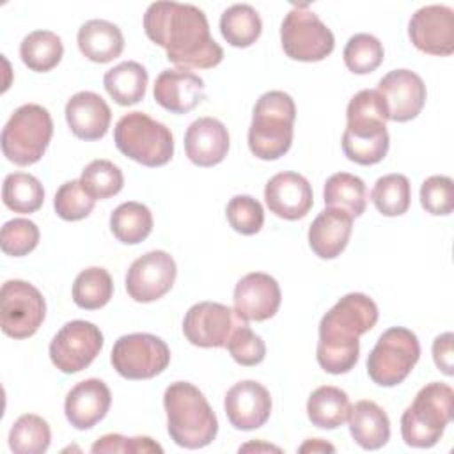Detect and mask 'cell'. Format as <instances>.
Instances as JSON below:
<instances>
[{
    "label": "cell",
    "mask_w": 454,
    "mask_h": 454,
    "mask_svg": "<svg viewBox=\"0 0 454 454\" xmlns=\"http://www.w3.org/2000/svg\"><path fill=\"white\" fill-rule=\"evenodd\" d=\"M144 30L181 69H209L223 59L222 46L211 37L206 14L192 4L153 2L144 14Z\"/></svg>",
    "instance_id": "obj_1"
},
{
    "label": "cell",
    "mask_w": 454,
    "mask_h": 454,
    "mask_svg": "<svg viewBox=\"0 0 454 454\" xmlns=\"http://www.w3.org/2000/svg\"><path fill=\"white\" fill-rule=\"evenodd\" d=\"M378 316V307L367 294L342 296L319 323L316 358L321 369L330 374L349 372L358 362V337L376 325Z\"/></svg>",
    "instance_id": "obj_2"
},
{
    "label": "cell",
    "mask_w": 454,
    "mask_h": 454,
    "mask_svg": "<svg viewBox=\"0 0 454 454\" xmlns=\"http://www.w3.org/2000/svg\"><path fill=\"white\" fill-rule=\"evenodd\" d=\"M346 121L342 151L348 160L358 165L380 163L388 153L390 137L387 117L374 89H364L349 99Z\"/></svg>",
    "instance_id": "obj_3"
},
{
    "label": "cell",
    "mask_w": 454,
    "mask_h": 454,
    "mask_svg": "<svg viewBox=\"0 0 454 454\" xmlns=\"http://www.w3.org/2000/svg\"><path fill=\"white\" fill-rule=\"evenodd\" d=\"M167 431L184 449L209 445L218 433V420L204 394L188 381H174L163 394Z\"/></svg>",
    "instance_id": "obj_4"
},
{
    "label": "cell",
    "mask_w": 454,
    "mask_h": 454,
    "mask_svg": "<svg viewBox=\"0 0 454 454\" xmlns=\"http://www.w3.org/2000/svg\"><path fill=\"white\" fill-rule=\"evenodd\" d=\"M296 106L284 90L264 92L254 105L248 129V147L259 160H277L293 144V124Z\"/></svg>",
    "instance_id": "obj_5"
},
{
    "label": "cell",
    "mask_w": 454,
    "mask_h": 454,
    "mask_svg": "<svg viewBox=\"0 0 454 454\" xmlns=\"http://www.w3.org/2000/svg\"><path fill=\"white\" fill-rule=\"evenodd\" d=\"M454 390L442 381L424 385L413 403L403 411L401 434L406 445L429 449L438 443L452 419Z\"/></svg>",
    "instance_id": "obj_6"
},
{
    "label": "cell",
    "mask_w": 454,
    "mask_h": 454,
    "mask_svg": "<svg viewBox=\"0 0 454 454\" xmlns=\"http://www.w3.org/2000/svg\"><path fill=\"white\" fill-rule=\"evenodd\" d=\"M114 142L124 156L145 167H161L174 156L170 129L144 112L122 115L115 124Z\"/></svg>",
    "instance_id": "obj_7"
},
{
    "label": "cell",
    "mask_w": 454,
    "mask_h": 454,
    "mask_svg": "<svg viewBox=\"0 0 454 454\" xmlns=\"http://www.w3.org/2000/svg\"><path fill=\"white\" fill-rule=\"evenodd\" d=\"M51 135L53 121L50 112L35 103L21 105L2 129V153L9 161L20 167L37 163Z\"/></svg>",
    "instance_id": "obj_8"
},
{
    "label": "cell",
    "mask_w": 454,
    "mask_h": 454,
    "mask_svg": "<svg viewBox=\"0 0 454 454\" xmlns=\"http://www.w3.org/2000/svg\"><path fill=\"white\" fill-rule=\"evenodd\" d=\"M420 356L417 335L404 326L385 330L367 356V374L380 387H395L406 380Z\"/></svg>",
    "instance_id": "obj_9"
},
{
    "label": "cell",
    "mask_w": 454,
    "mask_h": 454,
    "mask_svg": "<svg viewBox=\"0 0 454 454\" xmlns=\"http://www.w3.org/2000/svg\"><path fill=\"white\" fill-rule=\"evenodd\" d=\"M280 43L286 55L300 62H317L333 51L332 30L309 9L307 4L294 5L280 25Z\"/></svg>",
    "instance_id": "obj_10"
},
{
    "label": "cell",
    "mask_w": 454,
    "mask_h": 454,
    "mask_svg": "<svg viewBox=\"0 0 454 454\" xmlns=\"http://www.w3.org/2000/svg\"><path fill=\"white\" fill-rule=\"evenodd\" d=\"M110 362L126 380H151L168 367L170 349L153 333H128L115 340Z\"/></svg>",
    "instance_id": "obj_11"
},
{
    "label": "cell",
    "mask_w": 454,
    "mask_h": 454,
    "mask_svg": "<svg viewBox=\"0 0 454 454\" xmlns=\"http://www.w3.org/2000/svg\"><path fill=\"white\" fill-rule=\"evenodd\" d=\"M46 316V301L37 287L25 280H7L0 291V326L12 339L34 335Z\"/></svg>",
    "instance_id": "obj_12"
},
{
    "label": "cell",
    "mask_w": 454,
    "mask_h": 454,
    "mask_svg": "<svg viewBox=\"0 0 454 454\" xmlns=\"http://www.w3.org/2000/svg\"><path fill=\"white\" fill-rule=\"evenodd\" d=\"M103 348L101 330L83 319L66 323L50 342V358L53 365L66 372H80L89 367Z\"/></svg>",
    "instance_id": "obj_13"
},
{
    "label": "cell",
    "mask_w": 454,
    "mask_h": 454,
    "mask_svg": "<svg viewBox=\"0 0 454 454\" xmlns=\"http://www.w3.org/2000/svg\"><path fill=\"white\" fill-rule=\"evenodd\" d=\"M243 321L234 309L216 301H199L188 309L183 319L186 340L199 348H223L232 332Z\"/></svg>",
    "instance_id": "obj_14"
},
{
    "label": "cell",
    "mask_w": 454,
    "mask_h": 454,
    "mask_svg": "<svg viewBox=\"0 0 454 454\" xmlns=\"http://www.w3.org/2000/svg\"><path fill=\"white\" fill-rule=\"evenodd\" d=\"M387 121L406 122L415 119L426 103V85L422 78L410 69L388 71L374 89Z\"/></svg>",
    "instance_id": "obj_15"
},
{
    "label": "cell",
    "mask_w": 454,
    "mask_h": 454,
    "mask_svg": "<svg viewBox=\"0 0 454 454\" xmlns=\"http://www.w3.org/2000/svg\"><path fill=\"white\" fill-rule=\"evenodd\" d=\"M177 275L172 255L165 250H153L135 259L126 273V291L140 303H149L167 294Z\"/></svg>",
    "instance_id": "obj_16"
},
{
    "label": "cell",
    "mask_w": 454,
    "mask_h": 454,
    "mask_svg": "<svg viewBox=\"0 0 454 454\" xmlns=\"http://www.w3.org/2000/svg\"><path fill=\"white\" fill-rule=\"evenodd\" d=\"M413 46L429 55H450L454 51V11L447 5H424L408 23Z\"/></svg>",
    "instance_id": "obj_17"
},
{
    "label": "cell",
    "mask_w": 454,
    "mask_h": 454,
    "mask_svg": "<svg viewBox=\"0 0 454 454\" xmlns=\"http://www.w3.org/2000/svg\"><path fill=\"white\" fill-rule=\"evenodd\" d=\"M280 300L278 282L262 271L245 275L234 287V310L243 321H266L273 317Z\"/></svg>",
    "instance_id": "obj_18"
},
{
    "label": "cell",
    "mask_w": 454,
    "mask_h": 454,
    "mask_svg": "<svg viewBox=\"0 0 454 454\" xmlns=\"http://www.w3.org/2000/svg\"><path fill=\"white\" fill-rule=\"evenodd\" d=\"M223 408L232 427L252 431L268 422L271 415V395L259 381L245 380L227 390Z\"/></svg>",
    "instance_id": "obj_19"
},
{
    "label": "cell",
    "mask_w": 454,
    "mask_h": 454,
    "mask_svg": "<svg viewBox=\"0 0 454 454\" xmlns=\"http://www.w3.org/2000/svg\"><path fill=\"white\" fill-rule=\"evenodd\" d=\"M264 200L273 215L284 220L303 218L312 204V186L298 172H278L264 186Z\"/></svg>",
    "instance_id": "obj_20"
},
{
    "label": "cell",
    "mask_w": 454,
    "mask_h": 454,
    "mask_svg": "<svg viewBox=\"0 0 454 454\" xmlns=\"http://www.w3.org/2000/svg\"><path fill=\"white\" fill-rule=\"evenodd\" d=\"M112 404V394L105 381L89 378L76 383L66 395L64 413L76 429H90L105 419Z\"/></svg>",
    "instance_id": "obj_21"
},
{
    "label": "cell",
    "mask_w": 454,
    "mask_h": 454,
    "mask_svg": "<svg viewBox=\"0 0 454 454\" xmlns=\"http://www.w3.org/2000/svg\"><path fill=\"white\" fill-rule=\"evenodd\" d=\"M229 144L227 128L215 117L195 119L184 133L186 156L199 167H213L223 161L229 153Z\"/></svg>",
    "instance_id": "obj_22"
},
{
    "label": "cell",
    "mask_w": 454,
    "mask_h": 454,
    "mask_svg": "<svg viewBox=\"0 0 454 454\" xmlns=\"http://www.w3.org/2000/svg\"><path fill=\"white\" fill-rule=\"evenodd\" d=\"M204 87V80L188 69H163L154 82V99L172 114H186L206 98Z\"/></svg>",
    "instance_id": "obj_23"
},
{
    "label": "cell",
    "mask_w": 454,
    "mask_h": 454,
    "mask_svg": "<svg viewBox=\"0 0 454 454\" xmlns=\"http://www.w3.org/2000/svg\"><path fill=\"white\" fill-rule=\"evenodd\" d=\"M110 106L92 90H80L66 103L67 126L71 133L82 140L103 138L110 128Z\"/></svg>",
    "instance_id": "obj_24"
},
{
    "label": "cell",
    "mask_w": 454,
    "mask_h": 454,
    "mask_svg": "<svg viewBox=\"0 0 454 454\" xmlns=\"http://www.w3.org/2000/svg\"><path fill=\"white\" fill-rule=\"evenodd\" d=\"M353 229V218L340 211L323 209L309 227V245L321 259H335L346 248Z\"/></svg>",
    "instance_id": "obj_25"
},
{
    "label": "cell",
    "mask_w": 454,
    "mask_h": 454,
    "mask_svg": "<svg viewBox=\"0 0 454 454\" xmlns=\"http://www.w3.org/2000/svg\"><path fill=\"white\" fill-rule=\"evenodd\" d=\"M76 43L83 57L92 62L106 64L117 59L124 50L121 28L106 20H89L78 28Z\"/></svg>",
    "instance_id": "obj_26"
},
{
    "label": "cell",
    "mask_w": 454,
    "mask_h": 454,
    "mask_svg": "<svg viewBox=\"0 0 454 454\" xmlns=\"http://www.w3.org/2000/svg\"><path fill=\"white\" fill-rule=\"evenodd\" d=\"M348 424L353 440L365 450H376L390 438V420L374 401L355 403L349 410Z\"/></svg>",
    "instance_id": "obj_27"
},
{
    "label": "cell",
    "mask_w": 454,
    "mask_h": 454,
    "mask_svg": "<svg viewBox=\"0 0 454 454\" xmlns=\"http://www.w3.org/2000/svg\"><path fill=\"white\" fill-rule=\"evenodd\" d=\"M147 71L135 60H126L108 69L103 85L108 96L121 106H129L144 99L147 89Z\"/></svg>",
    "instance_id": "obj_28"
},
{
    "label": "cell",
    "mask_w": 454,
    "mask_h": 454,
    "mask_svg": "<svg viewBox=\"0 0 454 454\" xmlns=\"http://www.w3.org/2000/svg\"><path fill=\"white\" fill-rule=\"evenodd\" d=\"M351 410L349 397L344 390L332 385L317 387L307 401V415L312 426L335 429L348 420Z\"/></svg>",
    "instance_id": "obj_29"
},
{
    "label": "cell",
    "mask_w": 454,
    "mask_h": 454,
    "mask_svg": "<svg viewBox=\"0 0 454 454\" xmlns=\"http://www.w3.org/2000/svg\"><path fill=\"white\" fill-rule=\"evenodd\" d=\"M323 199L326 207L340 209L351 218H356L365 211L367 188L358 176L349 172H337L326 179Z\"/></svg>",
    "instance_id": "obj_30"
},
{
    "label": "cell",
    "mask_w": 454,
    "mask_h": 454,
    "mask_svg": "<svg viewBox=\"0 0 454 454\" xmlns=\"http://www.w3.org/2000/svg\"><path fill=\"white\" fill-rule=\"evenodd\" d=\"M220 32L231 46L247 48L259 39L262 32V21L252 5L234 4L222 12Z\"/></svg>",
    "instance_id": "obj_31"
},
{
    "label": "cell",
    "mask_w": 454,
    "mask_h": 454,
    "mask_svg": "<svg viewBox=\"0 0 454 454\" xmlns=\"http://www.w3.org/2000/svg\"><path fill=\"white\" fill-rule=\"evenodd\" d=\"M110 229L121 243H142L153 231V213L142 202H122L110 215Z\"/></svg>",
    "instance_id": "obj_32"
},
{
    "label": "cell",
    "mask_w": 454,
    "mask_h": 454,
    "mask_svg": "<svg viewBox=\"0 0 454 454\" xmlns=\"http://www.w3.org/2000/svg\"><path fill=\"white\" fill-rule=\"evenodd\" d=\"M64 55L62 39L51 30H34L23 37L20 57L23 64L37 73L53 69Z\"/></svg>",
    "instance_id": "obj_33"
},
{
    "label": "cell",
    "mask_w": 454,
    "mask_h": 454,
    "mask_svg": "<svg viewBox=\"0 0 454 454\" xmlns=\"http://www.w3.org/2000/svg\"><path fill=\"white\" fill-rule=\"evenodd\" d=\"M4 204L14 213H34L44 202V188L41 181L27 172L7 174L2 186Z\"/></svg>",
    "instance_id": "obj_34"
},
{
    "label": "cell",
    "mask_w": 454,
    "mask_h": 454,
    "mask_svg": "<svg viewBox=\"0 0 454 454\" xmlns=\"http://www.w3.org/2000/svg\"><path fill=\"white\" fill-rule=\"evenodd\" d=\"M114 293V282L105 268L90 266L80 271L73 284V301L85 310L105 307Z\"/></svg>",
    "instance_id": "obj_35"
},
{
    "label": "cell",
    "mask_w": 454,
    "mask_h": 454,
    "mask_svg": "<svg viewBox=\"0 0 454 454\" xmlns=\"http://www.w3.org/2000/svg\"><path fill=\"white\" fill-rule=\"evenodd\" d=\"M51 442L48 422L34 413L21 415L9 431V447L16 454H43Z\"/></svg>",
    "instance_id": "obj_36"
},
{
    "label": "cell",
    "mask_w": 454,
    "mask_h": 454,
    "mask_svg": "<svg viewBox=\"0 0 454 454\" xmlns=\"http://www.w3.org/2000/svg\"><path fill=\"white\" fill-rule=\"evenodd\" d=\"M372 204L383 216H401L410 207L411 188L410 181L403 174L381 176L371 192Z\"/></svg>",
    "instance_id": "obj_37"
},
{
    "label": "cell",
    "mask_w": 454,
    "mask_h": 454,
    "mask_svg": "<svg viewBox=\"0 0 454 454\" xmlns=\"http://www.w3.org/2000/svg\"><path fill=\"white\" fill-rule=\"evenodd\" d=\"M344 64L355 74L372 73L383 62L385 50L378 37L372 34H355L348 39L344 46Z\"/></svg>",
    "instance_id": "obj_38"
},
{
    "label": "cell",
    "mask_w": 454,
    "mask_h": 454,
    "mask_svg": "<svg viewBox=\"0 0 454 454\" xmlns=\"http://www.w3.org/2000/svg\"><path fill=\"white\" fill-rule=\"evenodd\" d=\"M83 188L98 200L110 199L122 190L124 176L110 160H92L80 176Z\"/></svg>",
    "instance_id": "obj_39"
},
{
    "label": "cell",
    "mask_w": 454,
    "mask_h": 454,
    "mask_svg": "<svg viewBox=\"0 0 454 454\" xmlns=\"http://www.w3.org/2000/svg\"><path fill=\"white\" fill-rule=\"evenodd\" d=\"M96 199L83 188L80 179H71L60 184L55 193L53 207L55 213L67 222L83 220L94 209Z\"/></svg>",
    "instance_id": "obj_40"
},
{
    "label": "cell",
    "mask_w": 454,
    "mask_h": 454,
    "mask_svg": "<svg viewBox=\"0 0 454 454\" xmlns=\"http://www.w3.org/2000/svg\"><path fill=\"white\" fill-rule=\"evenodd\" d=\"M231 227L245 236L257 234L264 223V209L261 202L250 195H236L225 207Z\"/></svg>",
    "instance_id": "obj_41"
},
{
    "label": "cell",
    "mask_w": 454,
    "mask_h": 454,
    "mask_svg": "<svg viewBox=\"0 0 454 454\" xmlns=\"http://www.w3.org/2000/svg\"><path fill=\"white\" fill-rule=\"evenodd\" d=\"M39 243V227L27 218H12L4 223L0 245L4 254L21 257L30 254Z\"/></svg>",
    "instance_id": "obj_42"
},
{
    "label": "cell",
    "mask_w": 454,
    "mask_h": 454,
    "mask_svg": "<svg viewBox=\"0 0 454 454\" xmlns=\"http://www.w3.org/2000/svg\"><path fill=\"white\" fill-rule=\"evenodd\" d=\"M225 348L229 349L231 356L239 365H245V367L257 365L266 356L264 340L247 323H243L241 326H238L232 332V335H231V339H229Z\"/></svg>",
    "instance_id": "obj_43"
},
{
    "label": "cell",
    "mask_w": 454,
    "mask_h": 454,
    "mask_svg": "<svg viewBox=\"0 0 454 454\" xmlns=\"http://www.w3.org/2000/svg\"><path fill=\"white\" fill-rule=\"evenodd\" d=\"M422 207L436 216L450 215L454 209V183L449 176H431L420 186Z\"/></svg>",
    "instance_id": "obj_44"
},
{
    "label": "cell",
    "mask_w": 454,
    "mask_h": 454,
    "mask_svg": "<svg viewBox=\"0 0 454 454\" xmlns=\"http://www.w3.org/2000/svg\"><path fill=\"white\" fill-rule=\"evenodd\" d=\"M452 333L450 332H445L442 335H438L434 340H433V360L436 364V367L447 374V376H452Z\"/></svg>",
    "instance_id": "obj_45"
},
{
    "label": "cell",
    "mask_w": 454,
    "mask_h": 454,
    "mask_svg": "<svg viewBox=\"0 0 454 454\" xmlns=\"http://www.w3.org/2000/svg\"><path fill=\"white\" fill-rule=\"evenodd\" d=\"M90 450L94 454H99V452H128V438L122 436V434H117V433L105 434L98 442H94Z\"/></svg>",
    "instance_id": "obj_46"
},
{
    "label": "cell",
    "mask_w": 454,
    "mask_h": 454,
    "mask_svg": "<svg viewBox=\"0 0 454 454\" xmlns=\"http://www.w3.org/2000/svg\"><path fill=\"white\" fill-rule=\"evenodd\" d=\"M298 450L300 452H335V447L321 438H310Z\"/></svg>",
    "instance_id": "obj_47"
},
{
    "label": "cell",
    "mask_w": 454,
    "mask_h": 454,
    "mask_svg": "<svg viewBox=\"0 0 454 454\" xmlns=\"http://www.w3.org/2000/svg\"><path fill=\"white\" fill-rule=\"evenodd\" d=\"M241 450H275V452H280L278 447L268 445V443H247V445L239 447V452H241Z\"/></svg>",
    "instance_id": "obj_48"
}]
</instances>
